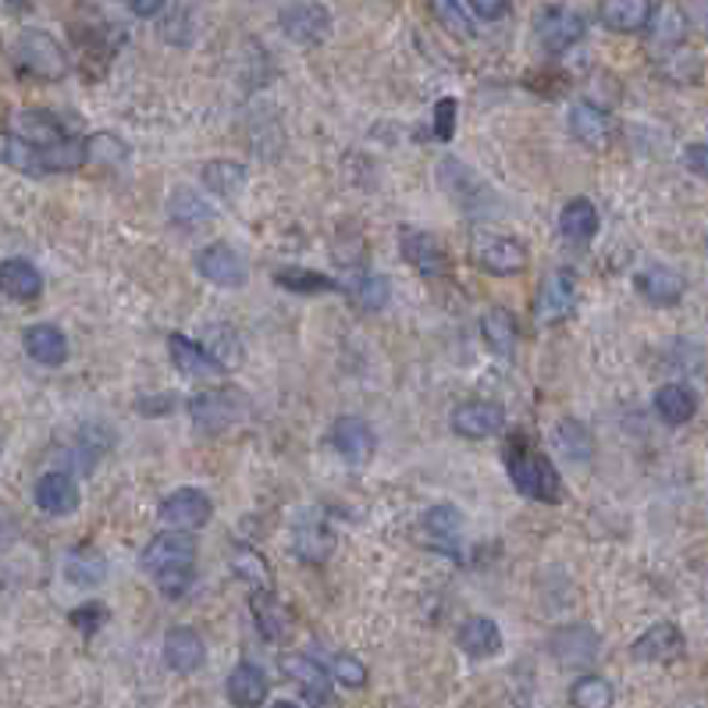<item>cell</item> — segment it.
Wrapping results in <instances>:
<instances>
[{"instance_id": "obj_1", "label": "cell", "mask_w": 708, "mask_h": 708, "mask_svg": "<svg viewBox=\"0 0 708 708\" xmlns=\"http://www.w3.org/2000/svg\"><path fill=\"white\" fill-rule=\"evenodd\" d=\"M140 566H143V574L157 580V588L168 598H182L193 588V577H196V541L182 535V530L157 535L143 549Z\"/></svg>"}, {"instance_id": "obj_2", "label": "cell", "mask_w": 708, "mask_h": 708, "mask_svg": "<svg viewBox=\"0 0 708 708\" xmlns=\"http://www.w3.org/2000/svg\"><path fill=\"white\" fill-rule=\"evenodd\" d=\"M502 459H506V470H509V481L516 484V492L535 499V502H563V478L555 470V463L541 453L538 445H530L524 434L506 442L502 448Z\"/></svg>"}, {"instance_id": "obj_3", "label": "cell", "mask_w": 708, "mask_h": 708, "mask_svg": "<svg viewBox=\"0 0 708 708\" xmlns=\"http://www.w3.org/2000/svg\"><path fill=\"white\" fill-rule=\"evenodd\" d=\"M15 68L19 75L39 79V83H61V79L72 72V61H68L64 47L47 33H22L15 44Z\"/></svg>"}, {"instance_id": "obj_4", "label": "cell", "mask_w": 708, "mask_h": 708, "mask_svg": "<svg viewBox=\"0 0 708 708\" xmlns=\"http://www.w3.org/2000/svg\"><path fill=\"white\" fill-rule=\"evenodd\" d=\"M535 33H538L541 47L549 53H566L569 47H577L584 39V33H588V22H584L574 8L549 4V8H541V15L535 19Z\"/></svg>"}, {"instance_id": "obj_5", "label": "cell", "mask_w": 708, "mask_h": 708, "mask_svg": "<svg viewBox=\"0 0 708 708\" xmlns=\"http://www.w3.org/2000/svg\"><path fill=\"white\" fill-rule=\"evenodd\" d=\"M470 253H473V264L499 278L520 275L527 267V247L520 239H509V236H478Z\"/></svg>"}, {"instance_id": "obj_6", "label": "cell", "mask_w": 708, "mask_h": 708, "mask_svg": "<svg viewBox=\"0 0 708 708\" xmlns=\"http://www.w3.org/2000/svg\"><path fill=\"white\" fill-rule=\"evenodd\" d=\"M574 307H577V275L574 271H552L538 292L535 321L541 328H549V324L566 321L569 313H574Z\"/></svg>"}, {"instance_id": "obj_7", "label": "cell", "mask_w": 708, "mask_h": 708, "mask_svg": "<svg viewBox=\"0 0 708 708\" xmlns=\"http://www.w3.org/2000/svg\"><path fill=\"white\" fill-rule=\"evenodd\" d=\"M278 22H281L285 36L299 47H317L332 33V15L324 4H289V8H281Z\"/></svg>"}, {"instance_id": "obj_8", "label": "cell", "mask_w": 708, "mask_h": 708, "mask_svg": "<svg viewBox=\"0 0 708 708\" xmlns=\"http://www.w3.org/2000/svg\"><path fill=\"white\" fill-rule=\"evenodd\" d=\"M189 413H193V424L207 434H221L231 424H239L242 417V399L236 392H200V396L189 399Z\"/></svg>"}, {"instance_id": "obj_9", "label": "cell", "mask_w": 708, "mask_h": 708, "mask_svg": "<svg viewBox=\"0 0 708 708\" xmlns=\"http://www.w3.org/2000/svg\"><path fill=\"white\" fill-rule=\"evenodd\" d=\"M214 516V502L196 492V488H179L160 502V524L175 530H200L207 527Z\"/></svg>"}, {"instance_id": "obj_10", "label": "cell", "mask_w": 708, "mask_h": 708, "mask_svg": "<svg viewBox=\"0 0 708 708\" xmlns=\"http://www.w3.org/2000/svg\"><path fill=\"white\" fill-rule=\"evenodd\" d=\"M549 648H552L555 662H563V665H591L602 656V637H598L588 623H569L552 634Z\"/></svg>"}, {"instance_id": "obj_11", "label": "cell", "mask_w": 708, "mask_h": 708, "mask_svg": "<svg viewBox=\"0 0 708 708\" xmlns=\"http://www.w3.org/2000/svg\"><path fill=\"white\" fill-rule=\"evenodd\" d=\"M403 256L424 278H445L448 271H453V264H448V253L442 247V239L431 236V231H420V228H406L403 231Z\"/></svg>"}, {"instance_id": "obj_12", "label": "cell", "mask_w": 708, "mask_h": 708, "mask_svg": "<svg viewBox=\"0 0 708 708\" xmlns=\"http://www.w3.org/2000/svg\"><path fill=\"white\" fill-rule=\"evenodd\" d=\"M292 544H296V555L307 563H324L335 549V538L328 524H324V513L321 509H303L296 516L292 524Z\"/></svg>"}, {"instance_id": "obj_13", "label": "cell", "mask_w": 708, "mask_h": 708, "mask_svg": "<svg viewBox=\"0 0 708 708\" xmlns=\"http://www.w3.org/2000/svg\"><path fill=\"white\" fill-rule=\"evenodd\" d=\"M506 428V410L499 403H463L453 410V431L463 439H495V434Z\"/></svg>"}, {"instance_id": "obj_14", "label": "cell", "mask_w": 708, "mask_h": 708, "mask_svg": "<svg viewBox=\"0 0 708 708\" xmlns=\"http://www.w3.org/2000/svg\"><path fill=\"white\" fill-rule=\"evenodd\" d=\"M11 135H19V140H25L36 149H58L68 143V132L61 129V121L47 111H36V107L15 111V118H11Z\"/></svg>"}, {"instance_id": "obj_15", "label": "cell", "mask_w": 708, "mask_h": 708, "mask_svg": "<svg viewBox=\"0 0 708 708\" xmlns=\"http://www.w3.org/2000/svg\"><path fill=\"white\" fill-rule=\"evenodd\" d=\"M684 634H680L676 623H651L648 631L631 645V656L637 662H673L684 656Z\"/></svg>"}, {"instance_id": "obj_16", "label": "cell", "mask_w": 708, "mask_h": 708, "mask_svg": "<svg viewBox=\"0 0 708 708\" xmlns=\"http://www.w3.org/2000/svg\"><path fill=\"white\" fill-rule=\"evenodd\" d=\"M196 271L207 281L221 285V289H242V285H247V264H242V256L231 247H225V242H214V247L203 250L196 261Z\"/></svg>"}, {"instance_id": "obj_17", "label": "cell", "mask_w": 708, "mask_h": 708, "mask_svg": "<svg viewBox=\"0 0 708 708\" xmlns=\"http://www.w3.org/2000/svg\"><path fill=\"white\" fill-rule=\"evenodd\" d=\"M332 445H335V453L343 456L346 463H367L374 456V448H377V439H374V431L367 420L360 417H338L335 420V428H332Z\"/></svg>"}, {"instance_id": "obj_18", "label": "cell", "mask_w": 708, "mask_h": 708, "mask_svg": "<svg viewBox=\"0 0 708 708\" xmlns=\"http://www.w3.org/2000/svg\"><path fill=\"white\" fill-rule=\"evenodd\" d=\"M36 506L50 516H72L79 509V484L61 470H50L36 481Z\"/></svg>"}, {"instance_id": "obj_19", "label": "cell", "mask_w": 708, "mask_h": 708, "mask_svg": "<svg viewBox=\"0 0 708 708\" xmlns=\"http://www.w3.org/2000/svg\"><path fill=\"white\" fill-rule=\"evenodd\" d=\"M165 662H168V670L182 673V676L203 670V662H207V648H203V637L196 631H185V626L171 631L165 637Z\"/></svg>"}, {"instance_id": "obj_20", "label": "cell", "mask_w": 708, "mask_h": 708, "mask_svg": "<svg viewBox=\"0 0 708 708\" xmlns=\"http://www.w3.org/2000/svg\"><path fill=\"white\" fill-rule=\"evenodd\" d=\"M637 281V292H641L648 303H656V307H676L680 299H684V275H676V271L670 267H645L641 275L634 278Z\"/></svg>"}, {"instance_id": "obj_21", "label": "cell", "mask_w": 708, "mask_h": 708, "mask_svg": "<svg viewBox=\"0 0 708 708\" xmlns=\"http://www.w3.org/2000/svg\"><path fill=\"white\" fill-rule=\"evenodd\" d=\"M267 673L256 662H239L228 676V698L236 708H261L267 701Z\"/></svg>"}, {"instance_id": "obj_22", "label": "cell", "mask_w": 708, "mask_h": 708, "mask_svg": "<svg viewBox=\"0 0 708 708\" xmlns=\"http://www.w3.org/2000/svg\"><path fill=\"white\" fill-rule=\"evenodd\" d=\"M439 182L448 196H453L459 207H481V193H484V185L481 179L473 175L463 160H453V157H445L442 165H439Z\"/></svg>"}, {"instance_id": "obj_23", "label": "cell", "mask_w": 708, "mask_h": 708, "mask_svg": "<svg viewBox=\"0 0 708 708\" xmlns=\"http://www.w3.org/2000/svg\"><path fill=\"white\" fill-rule=\"evenodd\" d=\"M656 15L659 11L651 8L648 0H605V4L598 8V19H602V25H609L612 33H637Z\"/></svg>"}, {"instance_id": "obj_24", "label": "cell", "mask_w": 708, "mask_h": 708, "mask_svg": "<svg viewBox=\"0 0 708 708\" xmlns=\"http://www.w3.org/2000/svg\"><path fill=\"white\" fill-rule=\"evenodd\" d=\"M459 648L467 651L473 659H492L502 651V634H499V623L488 620V616H470L467 623L459 626Z\"/></svg>"}, {"instance_id": "obj_25", "label": "cell", "mask_w": 708, "mask_h": 708, "mask_svg": "<svg viewBox=\"0 0 708 708\" xmlns=\"http://www.w3.org/2000/svg\"><path fill=\"white\" fill-rule=\"evenodd\" d=\"M25 352L44 363V367H61L68 360V338L61 328H53V324H33V328H25Z\"/></svg>"}, {"instance_id": "obj_26", "label": "cell", "mask_w": 708, "mask_h": 708, "mask_svg": "<svg viewBox=\"0 0 708 708\" xmlns=\"http://www.w3.org/2000/svg\"><path fill=\"white\" fill-rule=\"evenodd\" d=\"M281 673L289 676V680H296L310 701H324V698H328L332 680H328V673H324V665L317 659H310V656H285L281 659Z\"/></svg>"}, {"instance_id": "obj_27", "label": "cell", "mask_w": 708, "mask_h": 708, "mask_svg": "<svg viewBox=\"0 0 708 708\" xmlns=\"http://www.w3.org/2000/svg\"><path fill=\"white\" fill-rule=\"evenodd\" d=\"M0 281H4V292L11 299H19V303H33L44 292V275L29 264V261H19V256H11L0 267Z\"/></svg>"}, {"instance_id": "obj_28", "label": "cell", "mask_w": 708, "mask_h": 708, "mask_svg": "<svg viewBox=\"0 0 708 708\" xmlns=\"http://www.w3.org/2000/svg\"><path fill=\"white\" fill-rule=\"evenodd\" d=\"M168 349H171L175 367H179V371L189 374V377H214V374H221V367L211 360V352L203 349V346H196L193 338L168 335Z\"/></svg>"}, {"instance_id": "obj_29", "label": "cell", "mask_w": 708, "mask_h": 708, "mask_svg": "<svg viewBox=\"0 0 708 708\" xmlns=\"http://www.w3.org/2000/svg\"><path fill=\"white\" fill-rule=\"evenodd\" d=\"M569 132L591 149L605 146L609 143V115L602 111V107L580 100V104H574V111H569Z\"/></svg>"}, {"instance_id": "obj_30", "label": "cell", "mask_w": 708, "mask_h": 708, "mask_svg": "<svg viewBox=\"0 0 708 708\" xmlns=\"http://www.w3.org/2000/svg\"><path fill=\"white\" fill-rule=\"evenodd\" d=\"M64 577L75 588H100L107 580V560L93 549H72L64 555Z\"/></svg>"}, {"instance_id": "obj_31", "label": "cell", "mask_w": 708, "mask_h": 708, "mask_svg": "<svg viewBox=\"0 0 708 708\" xmlns=\"http://www.w3.org/2000/svg\"><path fill=\"white\" fill-rule=\"evenodd\" d=\"M656 413L665 420V424H687V420L698 413V396L687 385H662L656 392Z\"/></svg>"}, {"instance_id": "obj_32", "label": "cell", "mask_w": 708, "mask_h": 708, "mask_svg": "<svg viewBox=\"0 0 708 708\" xmlns=\"http://www.w3.org/2000/svg\"><path fill=\"white\" fill-rule=\"evenodd\" d=\"M168 217L179 228H203V225L214 221V207L207 200H200L193 189L179 185L168 200Z\"/></svg>"}, {"instance_id": "obj_33", "label": "cell", "mask_w": 708, "mask_h": 708, "mask_svg": "<svg viewBox=\"0 0 708 708\" xmlns=\"http://www.w3.org/2000/svg\"><path fill=\"white\" fill-rule=\"evenodd\" d=\"M250 609L267 641H281V637L289 634V612H285V605L275 598V591L250 595Z\"/></svg>"}, {"instance_id": "obj_34", "label": "cell", "mask_w": 708, "mask_h": 708, "mask_svg": "<svg viewBox=\"0 0 708 708\" xmlns=\"http://www.w3.org/2000/svg\"><path fill=\"white\" fill-rule=\"evenodd\" d=\"M203 349L211 352V360L221 367V371H236L242 363V343L236 328H228V324H211L207 332H203Z\"/></svg>"}, {"instance_id": "obj_35", "label": "cell", "mask_w": 708, "mask_h": 708, "mask_svg": "<svg viewBox=\"0 0 708 708\" xmlns=\"http://www.w3.org/2000/svg\"><path fill=\"white\" fill-rule=\"evenodd\" d=\"M552 442L569 463H588L591 453H595L591 431H588V424H580V420H560V424H555Z\"/></svg>"}, {"instance_id": "obj_36", "label": "cell", "mask_w": 708, "mask_h": 708, "mask_svg": "<svg viewBox=\"0 0 708 708\" xmlns=\"http://www.w3.org/2000/svg\"><path fill=\"white\" fill-rule=\"evenodd\" d=\"M424 530L442 544L448 555H453V552H459V541H463V513L456 506H434L424 516Z\"/></svg>"}, {"instance_id": "obj_37", "label": "cell", "mask_w": 708, "mask_h": 708, "mask_svg": "<svg viewBox=\"0 0 708 708\" xmlns=\"http://www.w3.org/2000/svg\"><path fill=\"white\" fill-rule=\"evenodd\" d=\"M157 36L171 47H189L196 39V11L189 4H168V11L160 15Z\"/></svg>"}, {"instance_id": "obj_38", "label": "cell", "mask_w": 708, "mask_h": 708, "mask_svg": "<svg viewBox=\"0 0 708 708\" xmlns=\"http://www.w3.org/2000/svg\"><path fill=\"white\" fill-rule=\"evenodd\" d=\"M203 185L217 196L236 200L242 193V185H247V168H242L239 160H211V165L203 168Z\"/></svg>"}, {"instance_id": "obj_39", "label": "cell", "mask_w": 708, "mask_h": 708, "mask_svg": "<svg viewBox=\"0 0 708 708\" xmlns=\"http://www.w3.org/2000/svg\"><path fill=\"white\" fill-rule=\"evenodd\" d=\"M231 569H236V577H239V580H247V584H250V591H253V595H261V591H275V580H271V566L264 563V555H261V552H253V549H247V544H239L236 555H231Z\"/></svg>"}, {"instance_id": "obj_40", "label": "cell", "mask_w": 708, "mask_h": 708, "mask_svg": "<svg viewBox=\"0 0 708 708\" xmlns=\"http://www.w3.org/2000/svg\"><path fill=\"white\" fill-rule=\"evenodd\" d=\"M560 231L574 242H588L598 231V211L591 200H569L560 214Z\"/></svg>"}, {"instance_id": "obj_41", "label": "cell", "mask_w": 708, "mask_h": 708, "mask_svg": "<svg viewBox=\"0 0 708 708\" xmlns=\"http://www.w3.org/2000/svg\"><path fill=\"white\" fill-rule=\"evenodd\" d=\"M481 335L488 338V346H492L499 357H513L516 349V321L509 310L502 307H492L481 317Z\"/></svg>"}, {"instance_id": "obj_42", "label": "cell", "mask_w": 708, "mask_h": 708, "mask_svg": "<svg viewBox=\"0 0 708 708\" xmlns=\"http://www.w3.org/2000/svg\"><path fill=\"white\" fill-rule=\"evenodd\" d=\"M275 281L281 289L299 292V296H321V292H338V281H332L321 271H307V267H278Z\"/></svg>"}, {"instance_id": "obj_43", "label": "cell", "mask_w": 708, "mask_h": 708, "mask_svg": "<svg viewBox=\"0 0 708 708\" xmlns=\"http://www.w3.org/2000/svg\"><path fill=\"white\" fill-rule=\"evenodd\" d=\"M569 701H574V708H612L616 691H612V684L602 676H580L577 684L569 687Z\"/></svg>"}, {"instance_id": "obj_44", "label": "cell", "mask_w": 708, "mask_h": 708, "mask_svg": "<svg viewBox=\"0 0 708 708\" xmlns=\"http://www.w3.org/2000/svg\"><path fill=\"white\" fill-rule=\"evenodd\" d=\"M4 160H8V168H15L22 175H47L44 168V149H36L29 146L25 140H19V135H4Z\"/></svg>"}, {"instance_id": "obj_45", "label": "cell", "mask_w": 708, "mask_h": 708, "mask_svg": "<svg viewBox=\"0 0 708 708\" xmlns=\"http://www.w3.org/2000/svg\"><path fill=\"white\" fill-rule=\"evenodd\" d=\"M431 11H434V19H439L448 33H456V36H473V22L467 19V15H470L467 4H456V0H434Z\"/></svg>"}, {"instance_id": "obj_46", "label": "cell", "mask_w": 708, "mask_h": 708, "mask_svg": "<svg viewBox=\"0 0 708 708\" xmlns=\"http://www.w3.org/2000/svg\"><path fill=\"white\" fill-rule=\"evenodd\" d=\"M388 296H392V285H388L385 275H363L357 281V303L363 310H385Z\"/></svg>"}, {"instance_id": "obj_47", "label": "cell", "mask_w": 708, "mask_h": 708, "mask_svg": "<svg viewBox=\"0 0 708 708\" xmlns=\"http://www.w3.org/2000/svg\"><path fill=\"white\" fill-rule=\"evenodd\" d=\"M125 157H129V149L118 135H93V140H86V160H97V165H118V160H125Z\"/></svg>"}, {"instance_id": "obj_48", "label": "cell", "mask_w": 708, "mask_h": 708, "mask_svg": "<svg viewBox=\"0 0 708 708\" xmlns=\"http://www.w3.org/2000/svg\"><path fill=\"white\" fill-rule=\"evenodd\" d=\"M456 118H459V104L453 97H445L434 104V140L439 143H448L456 132Z\"/></svg>"}, {"instance_id": "obj_49", "label": "cell", "mask_w": 708, "mask_h": 708, "mask_svg": "<svg viewBox=\"0 0 708 708\" xmlns=\"http://www.w3.org/2000/svg\"><path fill=\"white\" fill-rule=\"evenodd\" d=\"M332 673H335V680L343 687H363L367 684V665L360 659H352V656H335Z\"/></svg>"}, {"instance_id": "obj_50", "label": "cell", "mask_w": 708, "mask_h": 708, "mask_svg": "<svg viewBox=\"0 0 708 708\" xmlns=\"http://www.w3.org/2000/svg\"><path fill=\"white\" fill-rule=\"evenodd\" d=\"M68 620H72V626H75V631H83V634L89 637V634H97L100 626L107 623V609H104L100 602H86L83 609H75V612H72V616H68Z\"/></svg>"}, {"instance_id": "obj_51", "label": "cell", "mask_w": 708, "mask_h": 708, "mask_svg": "<svg viewBox=\"0 0 708 708\" xmlns=\"http://www.w3.org/2000/svg\"><path fill=\"white\" fill-rule=\"evenodd\" d=\"M467 11L481 22H499L509 15V4L506 0H473V4H467Z\"/></svg>"}, {"instance_id": "obj_52", "label": "cell", "mask_w": 708, "mask_h": 708, "mask_svg": "<svg viewBox=\"0 0 708 708\" xmlns=\"http://www.w3.org/2000/svg\"><path fill=\"white\" fill-rule=\"evenodd\" d=\"M684 160H687V168H691L694 175H701V179H708V143H694V146H687Z\"/></svg>"}, {"instance_id": "obj_53", "label": "cell", "mask_w": 708, "mask_h": 708, "mask_svg": "<svg viewBox=\"0 0 708 708\" xmlns=\"http://www.w3.org/2000/svg\"><path fill=\"white\" fill-rule=\"evenodd\" d=\"M129 11L140 19H154V15H165L168 4H160V0H135V4H129Z\"/></svg>"}, {"instance_id": "obj_54", "label": "cell", "mask_w": 708, "mask_h": 708, "mask_svg": "<svg viewBox=\"0 0 708 708\" xmlns=\"http://www.w3.org/2000/svg\"><path fill=\"white\" fill-rule=\"evenodd\" d=\"M687 15L701 25V33H705V39H708V4H687Z\"/></svg>"}, {"instance_id": "obj_55", "label": "cell", "mask_w": 708, "mask_h": 708, "mask_svg": "<svg viewBox=\"0 0 708 708\" xmlns=\"http://www.w3.org/2000/svg\"><path fill=\"white\" fill-rule=\"evenodd\" d=\"M271 708H299V705H292V701H278V705H271Z\"/></svg>"}, {"instance_id": "obj_56", "label": "cell", "mask_w": 708, "mask_h": 708, "mask_svg": "<svg viewBox=\"0 0 708 708\" xmlns=\"http://www.w3.org/2000/svg\"><path fill=\"white\" fill-rule=\"evenodd\" d=\"M705 250H708V236H705Z\"/></svg>"}]
</instances>
